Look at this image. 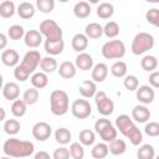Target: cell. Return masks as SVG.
I'll list each match as a JSON object with an SVG mask.
<instances>
[{
  "mask_svg": "<svg viewBox=\"0 0 159 159\" xmlns=\"http://www.w3.org/2000/svg\"><path fill=\"white\" fill-rule=\"evenodd\" d=\"M150 111L144 104H138L132 109V119L138 123H147L150 119Z\"/></svg>",
  "mask_w": 159,
  "mask_h": 159,
  "instance_id": "7c38bea8",
  "label": "cell"
},
{
  "mask_svg": "<svg viewBox=\"0 0 159 159\" xmlns=\"http://www.w3.org/2000/svg\"><path fill=\"white\" fill-rule=\"evenodd\" d=\"M68 94L63 89H55L50 96V109L55 116H63L68 112Z\"/></svg>",
  "mask_w": 159,
  "mask_h": 159,
  "instance_id": "3957f363",
  "label": "cell"
},
{
  "mask_svg": "<svg viewBox=\"0 0 159 159\" xmlns=\"http://www.w3.org/2000/svg\"><path fill=\"white\" fill-rule=\"evenodd\" d=\"M6 43H7V37L5 34H0V48L4 50L6 47Z\"/></svg>",
  "mask_w": 159,
  "mask_h": 159,
  "instance_id": "816d5d0a",
  "label": "cell"
},
{
  "mask_svg": "<svg viewBox=\"0 0 159 159\" xmlns=\"http://www.w3.org/2000/svg\"><path fill=\"white\" fill-rule=\"evenodd\" d=\"M101 52L107 60H119L125 55V45L120 40H111L102 46Z\"/></svg>",
  "mask_w": 159,
  "mask_h": 159,
  "instance_id": "5b68a950",
  "label": "cell"
},
{
  "mask_svg": "<svg viewBox=\"0 0 159 159\" xmlns=\"http://www.w3.org/2000/svg\"><path fill=\"white\" fill-rule=\"evenodd\" d=\"M24 42L27 47L30 48H36L41 45L42 42V35L40 34V31L37 30H29L26 34H25V37H24Z\"/></svg>",
  "mask_w": 159,
  "mask_h": 159,
  "instance_id": "5bb4252c",
  "label": "cell"
},
{
  "mask_svg": "<svg viewBox=\"0 0 159 159\" xmlns=\"http://www.w3.org/2000/svg\"><path fill=\"white\" fill-rule=\"evenodd\" d=\"M40 34L46 37V41L56 42L62 40V29L55 20H43L40 24Z\"/></svg>",
  "mask_w": 159,
  "mask_h": 159,
  "instance_id": "8992f818",
  "label": "cell"
},
{
  "mask_svg": "<svg viewBox=\"0 0 159 159\" xmlns=\"http://www.w3.org/2000/svg\"><path fill=\"white\" fill-rule=\"evenodd\" d=\"M103 34L108 37V39H113L117 37L119 34V25L116 21H109L104 25L103 27Z\"/></svg>",
  "mask_w": 159,
  "mask_h": 159,
  "instance_id": "60d3db41",
  "label": "cell"
},
{
  "mask_svg": "<svg viewBox=\"0 0 159 159\" xmlns=\"http://www.w3.org/2000/svg\"><path fill=\"white\" fill-rule=\"evenodd\" d=\"M31 84L32 87H35L36 89H41V88H45L48 83V77H47V73L45 72H35L31 78Z\"/></svg>",
  "mask_w": 159,
  "mask_h": 159,
  "instance_id": "cb8c5ba5",
  "label": "cell"
},
{
  "mask_svg": "<svg viewBox=\"0 0 159 159\" xmlns=\"http://www.w3.org/2000/svg\"><path fill=\"white\" fill-rule=\"evenodd\" d=\"M154 159H159V155H157V157H155V158H154Z\"/></svg>",
  "mask_w": 159,
  "mask_h": 159,
  "instance_id": "11a10c76",
  "label": "cell"
},
{
  "mask_svg": "<svg viewBox=\"0 0 159 159\" xmlns=\"http://www.w3.org/2000/svg\"><path fill=\"white\" fill-rule=\"evenodd\" d=\"M76 68L77 67H76L75 63H72L70 61H65V62H62L60 65L57 71H58L60 77H62L65 80H71V78H73L76 76V71H77Z\"/></svg>",
  "mask_w": 159,
  "mask_h": 159,
  "instance_id": "ac0fdd59",
  "label": "cell"
},
{
  "mask_svg": "<svg viewBox=\"0 0 159 159\" xmlns=\"http://www.w3.org/2000/svg\"><path fill=\"white\" fill-rule=\"evenodd\" d=\"M140 67L147 72H154L158 67V60L155 56L147 55L140 60Z\"/></svg>",
  "mask_w": 159,
  "mask_h": 159,
  "instance_id": "f546056e",
  "label": "cell"
},
{
  "mask_svg": "<svg viewBox=\"0 0 159 159\" xmlns=\"http://www.w3.org/2000/svg\"><path fill=\"white\" fill-rule=\"evenodd\" d=\"M55 139L57 143L65 145V144H68L70 140H71V132L70 129L67 128H58L56 132H55Z\"/></svg>",
  "mask_w": 159,
  "mask_h": 159,
  "instance_id": "f35d334b",
  "label": "cell"
},
{
  "mask_svg": "<svg viewBox=\"0 0 159 159\" xmlns=\"http://www.w3.org/2000/svg\"><path fill=\"white\" fill-rule=\"evenodd\" d=\"M25 30L21 25H12L7 29V36L11 39V40H20L22 37H25Z\"/></svg>",
  "mask_w": 159,
  "mask_h": 159,
  "instance_id": "b9f144b4",
  "label": "cell"
},
{
  "mask_svg": "<svg viewBox=\"0 0 159 159\" xmlns=\"http://www.w3.org/2000/svg\"><path fill=\"white\" fill-rule=\"evenodd\" d=\"M45 51L51 55V56H56V55H60L63 48H65V42L63 40L61 41H56V42H51V41H45Z\"/></svg>",
  "mask_w": 159,
  "mask_h": 159,
  "instance_id": "484cf974",
  "label": "cell"
},
{
  "mask_svg": "<svg viewBox=\"0 0 159 159\" xmlns=\"http://www.w3.org/2000/svg\"><path fill=\"white\" fill-rule=\"evenodd\" d=\"M2 150L5 155L11 157V158H27L34 153L35 145L30 140L10 138L4 143Z\"/></svg>",
  "mask_w": 159,
  "mask_h": 159,
  "instance_id": "7a4b0ae2",
  "label": "cell"
},
{
  "mask_svg": "<svg viewBox=\"0 0 159 159\" xmlns=\"http://www.w3.org/2000/svg\"><path fill=\"white\" fill-rule=\"evenodd\" d=\"M108 76V66L103 62H99L92 68V81L93 82H103Z\"/></svg>",
  "mask_w": 159,
  "mask_h": 159,
  "instance_id": "e0dca14e",
  "label": "cell"
},
{
  "mask_svg": "<svg viewBox=\"0 0 159 159\" xmlns=\"http://www.w3.org/2000/svg\"><path fill=\"white\" fill-rule=\"evenodd\" d=\"M135 96H137V99H138L142 104L145 106V104H150V103L154 101V98H155V92H154V89H153L152 86L143 84V86H140V87L137 89Z\"/></svg>",
  "mask_w": 159,
  "mask_h": 159,
  "instance_id": "8fae6325",
  "label": "cell"
},
{
  "mask_svg": "<svg viewBox=\"0 0 159 159\" xmlns=\"http://www.w3.org/2000/svg\"><path fill=\"white\" fill-rule=\"evenodd\" d=\"M125 138H128L129 139V142L133 144V145H139L140 143H142V140H143V135H142V132L139 130V128L135 125V124H133L130 128H129V130L125 133V135H124Z\"/></svg>",
  "mask_w": 159,
  "mask_h": 159,
  "instance_id": "83f0119b",
  "label": "cell"
},
{
  "mask_svg": "<svg viewBox=\"0 0 159 159\" xmlns=\"http://www.w3.org/2000/svg\"><path fill=\"white\" fill-rule=\"evenodd\" d=\"M71 112L72 114L78 118V119H86L91 116L92 113V107L89 104V102L87 99H83V98H78L76 99L72 106H71Z\"/></svg>",
  "mask_w": 159,
  "mask_h": 159,
  "instance_id": "9c48e42d",
  "label": "cell"
},
{
  "mask_svg": "<svg viewBox=\"0 0 159 159\" xmlns=\"http://www.w3.org/2000/svg\"><path fill=\"white\" fill-rule=\"evenodd\" d=\"M1 113H2V119H5V109L1 108Z\"/></svg>",
  "mask_w": 159,
  "mask_h": 159,
  "instance_id": "f5cc1de1",
  "label": "cell"
},
{
  "mask_svg": "<svg viewBox=\"0 0 159 159\" xmlns=\"http://www.w3.org/2000/svg\"><path fill=\"white\" fill-rule=\"evenodd\" d=\"M144 132L149 137H158L159 135V123L157 122H149L144 127Z\"/></svg>",
  "mask_w": 159,
  "mask_h": 159,
  "instance_id": "7dc6e473",
  "label": "cell"
},
{
  "mask_svg": "<svg viewBox=\"0 0 159 159\" xmlns=\"http://www.w3.org/2000/svg\"><path fill=\"white\" fill-rule=\"evenodd\" d=\"M109 153L113 155H122L127 150V144L123 139H114L113 142L109 143L108 145Z\"/></svg>",
  "mask_w": 159,
  "mask_h": 159,
  "instance_id": "836d02e7",
  "label": "cell"
},
{
  "mask_svg": "<svg viewBox=\"0 0 159 159\" xmlns=\"http://www.w3.org/2000/svg\"><path fill=\"white\" fill-rule=\"evenodd\" d=\"M138 78L133 75H129V76H125L124 80H123V86L125 87V89L128 91H137L138 89Z\"/></svg>",
  "mask_w": 159,
  "mask_h": 159,
  "instance_id": "bcb514c9",
  "label": "cell"
},
{
  "mask_svg": "<svg viewBox=\"0 0 159 159\" xmlns=\"http://www.w3.org/2000/svg\"><path fill=\"white\" fill-rule=\"evenodd\" d=\"M34 159H51V158H50V154H48L47 152L40 150V152H37V153L35 154Z\"/></svg>",
  "mask_w": 159,
  "mask_h": 159,
  "instance_id": "f907efd6",
  "label": "cell"
},
{
  "mask_svg": "<svg viewBox=\"0 0 159 159\" xmlns=\"http://www.w3.org/2000/svg\"><path fill=\"white\" fill-rule=\"evenodd\" d=\"M145 20L154 25L155 27H159V9H149L147 12H145Z\"/></svg>",
  "mask_w": 159,
  "mask_h": 159,
  "instance_id": "f6af8a7d",
  "label": "cell"
},
{
  "mask_svg": "<svg viewBox=\"0 0 159 159\" xmlns=\"http://www.w3.org/2000/svg\"><path fill=\"white\" fill-rule=\"evenodd\" d=\"M108 153H109V148L106 143H98L91 150V154L94 159H104L108 155Z\"/></svg>",
  "mask_w": 159,
  "mask_h": 159,
  "instance_id": "d590c367",
  "label": "cell"
},
{
  "mask_svg": "<svg viewBox=\"0 0 159 159\" xmlns=\"http://www.w3.org/2000/svg\"><path fill=\"white\" fill-rule=\"evenodd\" d=\"M15 11H17L15 9V4L10 0H4L0 4V16L2 19H9L11 16H14Z\"/></svg>",
  "mask_w": 159,
  "mask_h": 159,
  "instance_id": "f1b7e54d",
  "label": "cell"
},
{
  "mask_svg": "<svg viewBox=\"0 0 159 159\" xmlns=\"http://www.w3.org/2000/svg\"><path fill=\"white\" fill-rule=\"evenodd\" d=\"M76 67L80 68L81 71H89L93 68V58L91 55L86 53V52H81L77 55L76 57V62H75Z\"/></svg>",
  "mask_w": 159,
  "mask_h": 159,
  "instance_id": "9a60e30c",
  "label": "cell"
},
{
  "mask_svg": "<svg viewBox=\"0 0 159 159\" xmlns=\"http://www.w3.org/2000/svg\"><path fill=\"white\" fill-rule=\"evenodd\" d=\"M36 7L43 14H48L53 10L55 7V1L53 0H36Z\"/></svg>",
  "mask_w": 159,
  "mask_h": 159,
  "instance_id": "ee69618b",
  "label": "cell"
},
{
  "mask_svg": "<svg viewBox=\"0 0 159 159\" xmlns=\"http://www.w3.org/2000/svg\"><path fill=\"white\" fill-rule=\"evenodd\" d=\"M149 83L154 88H159V71H154L149 75Z\"/></svg>",
  "mask_w": 159,
  "mask_h": 159,
  "instance_id": "681fc988",
  "label": "cell"
},
{
  "mask_svg": "<svg viewBox=\"0 0 159 159\" xmlns=\"http://www.w3.org/2000/svg\"><path fill=\"white\" fill-rule=\"evenodd\" d=\"M52 128L46 122H37L32 127V135L39 142H45L51 137Z\"/></svg>",
  "mask_w": 159,
  "mask_h": 159,
  "instance_id": "30bf717a",
  "label": "cell"
},
{
  "mask_svg": "<svg viewBox=\"0 0 159 159\" xmlns=\"http://www.w3.org/2000/svg\"><path fill=\"white\" fill-rule=\"evenodd\" d=\"M70 154H71V158L72 159H83L84 157V149H83V145L78 142H75L70 145Z\"/></svg>",
  "mask_w": 159,
  "mask_h": 159,
  "instance_id": "7bdbcfd3",
  "label": "cell"
},
{
  "mask_svg": "<svg viewBox=\"0 0 159 159\" xmlns=\"http://www.w3.org/2000/svg\"><path fill=\"white\" fill-rule=\"evenodd\" d=\"M52 157H53V159H70V157H71L70 149L65 148V147H60V148L55 149Z\"/></svg>",
  "mask_w": 159,
  "mask_h": 159,
  "instance_id": "c3c4849f",
  "label": "cell"
},
{
  "mask_svg": "<svg viewBox=\"0 0 159 159\" xmlns=\"http://www.w3.org/2000/svg\"><path fill=\"white\" fill-rule=\"evenodd\" d=\"M127 70H128L127 63H125L124 61H120V60H119V61H116V62L111 66V73H112L114 77H117V78L125 77Z\"/></svg>",
  "mask_w": 159,
  "mask_h": 159,
  "instance_id": "e575fe53",
  "label": "cell"
},
{
  "mask_svg": "<svg viewBox=\"0 0 159 159\" xmlns=\"http://www.w3.org/2000/svg\"><path fill=\"white\" fill-rule=\"evenodd\" d=\"M27 111V104L24 102V99H16L11 104V113L16 118H21L25 116Z\"/></svg>",
  "mask_w": 159,
  "mask_h": 159,
  "instance_id": "1f68e13d",
  "label": "cell"
},
{
  "mask_svg": "<svg viewBox=\"0 0 159 159\" xmlns=\"http://www.w3.org/2000/svg\"><path fill=\"white\" fill-rule=\"evenodd\" d=\"M78 138H80V143H81L82 145H86V147L92 145V144L94 143V140H96L94 132L91 130V129H82V130L80 132Z\"/></svg>",
  "mask_w": 159,
  "mask_h": 159,
  "instance_id": "8d00e7d4",
  "label": "cell"
},
{
  "mask_svg": "<svg viewBox=\"0 0 159 159\" xmlns=\"http://www.w3.org/2000/svg\"><path fill=\"white\" fill-rule=\"evenodd\" d=\"M20 122L17 119H7L4 123V132L9 135H15L20 132Z\"/></svg>",
  "mask_w": 159,
  "mask_h": 159,
  "instance_id": "ab89813d",
  "label": "cell"
},
{
  "mask_svg": "<svg viewBox=\"0 0 159 159\" xmlns=\"http://www.w3.org/2000/svg\"><path fill=\"white\" fill-rule=\"evenodd\" d=\"M19 94H20V88L19 84L15 82H7L4 84L2 87V96L7 101H16L19 99Z\"/></svg>",
  "mask_w": 159,
  "mask_h": 159,
  "instance_id": "2e32d148",
  "label": "cell"
},
{
  "mask_svg": "<svg viewBox=\"0 0 159 159\" xmlns=\"http://www.w3.org/2000/svg\"><path fill=\"white\" fill-rule=\"evenodd\" d=\"M134 124L133 119L128 116V114H119L116 118V128L123 134L125 135V133L129 130V128Z\"/></svg>",
  "mask_w": 159,
  "mask_h": 159,
  "instance_id": "ffe728a7",
  "label": "cell"
},
{
  "mask_svg": "<svg viewBox=\"0 0 159 159\" xmlns=\"http://www.w3.org/2000/svg\"><path fill=\"white\" fill-rule=\"evenodd\" d=\"M154 46V37L153 35H150L149 32H138L133 41H132V46L130 50L133 52V55H143L144 52L152 50Z\"/></svg>",
  "mask_w": 159,
  "mask_h": 159,
  "instance_id": "277c9868",
  "label": "cell"
},
{
  "mask_svg": "<svg viewBox=\"0 0 159 159\" xmlns=\"http://www.w3.org/2000/svg\"><path fill=\"white\" fill-rule=\"evenodd\" d=\"M42 57L40 55L39 51L36 50H30L25 53L22 61L15 67L14 70V77L20 81V82H24L26 81L30 75L35 73V70L40 66V62H41Z\"/></svg>",
  "mask_w": 159,
  "mask_h": 159,
  "instance_id": "6da1fadb",
  "label": "cell"
},
{
  "mask_svg": "<svg viewBox=\"0 0 159 159\" xmlns=\"http://www.w3.org/2000/svg\"><path fill=\"white\" fill-rule=\"evenodd\" d=\"M94 129L104 143H111L117 139V128L113 127L109 119L99 118L94 123Z\"/></svg>",
  "mask_w": 159,
  "mask_h": 159,
  "instance_id": "52a82bcc",
  "label": "cell"
},
{
  "mask_svg": "<svg viewBox=\"0 0 159 159\" xmlns=\"http://www.w3.org/2000/svg\"><path fill=\"white\" fill-rule=\"evenodd\" d=\"M35 11H36L35 6L29 1H22L17 6V15L24 20H29V19L34 17Z\"/></svg>",
  "mask_w": 159,
  "mask_h": 159,
  "instance_id": "44dd1931",
  "label": "cell"
},
{
  "mask_svg": "<svg viewBox=\"0 0 159 159\" xmlns=\"http://www.w3.org/2000/svg\"><path fill=\"white\" fill-rule=\"evenodd\" d=\"M94 102H96V107L99 114L102 116H111L114 111V103L113 101L107 96L106 92L99 91L96 93L94 96Z\"/></svg>",
  "mask_w": 159,
  "mask_h": 159,
  "instance_id": "ba28073f",
  "label": "cell"
},
{
  "mask_svg": "<svg viewBox=\"0 0 159 159\" xmlns=\"http://www.w3.org/2000/svg\"><path fill=\"white\" fill-rule=\"evenodd\" d=\"M71 46L75 51L77 52H83L87 46H88V37L84 35V34H76L73 37H72V41H71Z\"/></svg>",
  "mask_w": 159,
  "mask_h": 159,
  "instance_id": "7402d4cb",
  "label": "cell"
},
{
  "mask_svg": "<svg viewBox=\"0 0 159 159\" xmlns=\"http://www.w3.org/2000/svg\"><path fill=\"white\" fill-rule=\"evenodd\" d=\"M1 159H11V157H7V155H5V157H2Z\"/></svg>",
  "mask_w": 159,
  "mask_h": 159,
  "instance_id": "db71d44e",
  "label": "cell"
},
{
  "mask_svg": "<svg viewBox=\"0 0 159 159\" xmlns=\"http://www.w3.org/2000/svg\"><path fill=\"white\" fill-rule=\"evenodd\" d=\"M137 158L138 159H154L155 158V150L154 147L150 144H143L137 150Z\"/></svg>",
  "mask_w": 159,
  "mask_h": 159,
  "instance_id": "d6a6232c",
  "label": "cell"
},
{
  "mask_svg": "<svg viewBox=\"0 0 159 159\" xmlns=\"http://www.w3.org/2000/svg\"><path fill=\"white\" fill-rule=\"evenodd\" d=\"M84 35L88 37V39H99L102 35H103V27L97 24V22H91L86 26L84 29Z\"/></svg>",
  "mask_w": 159,
  "mask_h": 159,
  "instance_id": "d4e9b609",
  "label": "cell"
},
{
  "mask_svg": "<svg viewBox=\"0 0 159 159\" xmlns=\"http://www.w3.org/2000/svg\"><path fill=\"white\" fill-rule=\"evenodd\" d=\"M40 68H41V72H45V73H52L53 71L58 70V65H57V61L51 57V56H47V57H43L40 62Z\"/></svg>",
  "mask_w": 159,
  "mask_h": 159,
  "instance_id": "4316f807",
  "label": "cell"
},
{
  "mask_svg": "<svg viewBox=\"0 0 159 159\" xmlns=\"http://www.w3.org/2000/svg\"><path fill=\"white\" fill-rule=\"evenodd\" d=\"M114 12V7L111 2H101L98 6H97V16L106 20V19H109Z\"/></svg>",
  "mask_w": 159,
  "mask_h": 159,
  "instance_id": "4dcf8cb0",
  "label": "cell"
},
{
  "mask_svg": "<svg viewBox=\"0 0 159 159\" xmlns=\"http://www.w3.org/2000/svg\"><path fill=\"white\" fill-rule=\"evenodd\" d=\"M81 96L83 98H92L96 96L97 93V87H96V82L91 81V80H86L81 83L80 88H78Z\"/></svg>",
  "mask_w": 159,
  "mask_h": 159,
  "instance_id": "d6986e66",
  "label": "cell"
},
{
  "mask_svg": "<svg viewBox=\"0 0 159 159\" xmlns=\"http://www.w3.org/2000/svg\"><path fill=\"white\" fill-rule=\"evenodd\" d=\"M22 99L27 106H32L39 101V89H36L35 87L27 88L24 94H22Z\"/></svg>",
  "mask_w": 159,
  "mask_h": 159,
  "instance_id": "74e56055",
  "label": "cell"
},
{
  "mask_svg": "<svg viewBox=\"0 0 159 159\" xmlns=\"http://www.w3.org/2000/svg\"><path fill=\"white\" fill-rule=\"evenodd\" d=\"M19 61H20V56H19L16 50L7 48V50H4L1 52V62L5 66H7V67H16L19 65Z\"/></svg>",
  "mask_w": 159,
  "mask_h": 159,
  "instance_id": "4fadbf2b",
  "label": "cell"
},
{
  "mask_svg": "<svg viewBox=\"0 0 159 159\" xmlns=\"http://www.w3.org/2000/svg\"><path fill=\"white\" fill-rule=\"evenodd\" d=\"M73 14L78 19H86L91 15V5L87 1H78L73 6Z\"/></svg>",
  "mask_w": 159,
  "mask_h": 159,
  "instance_id": "603a6c76",
  "label": "cell"
}]
</instances>
